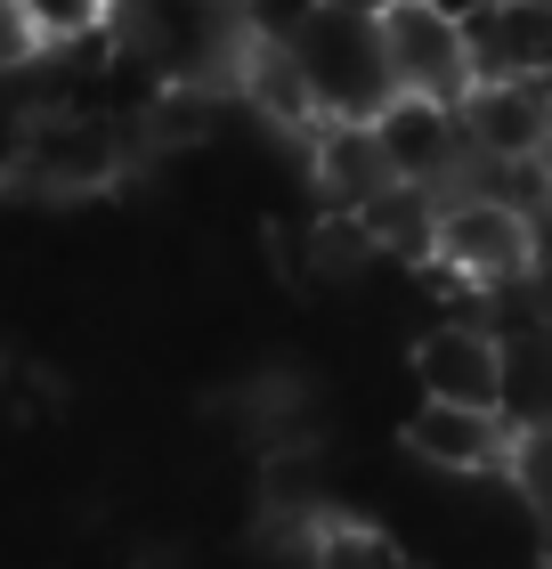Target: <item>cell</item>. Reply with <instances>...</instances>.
Segmentation results:
<instances>
[{"label": "cell", "mask_w": 552, "mask_h": 569, "mask_svg": "<svg viewBox=\"0 0 552 569\" xmlns=\"http://www.w3.org/2000/svg\"><path fill=\"white\" fill-rule=\"evenodd\" d=\"M293 58L309 73V98H318V122H374L399 82H390V58H382V17H358V9H301L284 24Z\"/></svg>", "instance_id": "cell-1"}, {"label": "cell", "mask_w": 552, "mask_h": 569, "mask_svg": "<svg viewBox=\"0 0 552 569\" xmlns=\"http://www.w3.org/2000/svg\"><path fill=\"white\" fill-rule=\"evenodd\" d=\"M431 269L471 284V293H504V284L536 277V212L504 188H455L439 196V237H431Z\"/></svg>", "instance_id": "cell-2"}, {"label": "cell", "mask_w": 552, "mask_h": 569, "mask_svg": "<svg viewBox=\"0 0 552 569\" xmlns=\"http://www.w3.org/2000/svg\"><path fill=\"white\" fill-rule=\"evenodd\" d=\"M130 154H139V147H130V131L114 114L82 107V98H58V107L24 114L9 171L24 179V188H41V196H107L114 179L130 171Z\"/></svg>", "instance_id": "cell-3"}, {"label": "cell", "mask_w": 552, "mask_h": 569, "mask_svg": "<svg viewBox=\"0 0 552 569\" xmlns=\"http://www.w3.org/2000/svg\"><path fill=\"white\" fill-rule=\"evenodd\" d=\"M471 163H552V82L529 73H471L455 98Z\"/></svg>", "instance_id": "cell-4"}, {"label": "cell", "mask_w": 552, "mask_h": 569, "mask_svg": "<svg viewBox=\"0 0 552 569\" xmlns=\"http://www.w3.org/2000/svg\"><path fill=\"white\" fill-rule=\"evenodd\" d=\"M382 58L390 82L414 98H463L471 90V24L439 0H399L382 9Z\"/></svg>", "instance_id": "cell-5"}, {"label": "cell", "mask_w": 552, "mask_h": 569, "mask_svg": "<svg viewBox=\"0 0 552 569\" xmlns=\"http://www.w3.org/2000/svg\"><path fill=\"white\" fill-rule=\"evenodd\" d=\"M414 382L423 399H455V407H495L504 416V326L495 318H439L414 342Z\"/></svg>", "instance_id": "cell-6"}, {"label": "cell", "mask_w": 552, "mask_h": 569, "mask_svg": "<svg viewBox=\"0 0 552 569\" xmlns=\"http://www.w3.org/2000/svg\"><path fill=\"white\" fill-rule=\"evenodd\" d=\"M407 456L423 472H446V480H488L504 472L512 456V423L495 407H455V399H423L407 416Z\"/></svg>", "instance_id": "cell-7"}, {"label": "cell", "mask_w": 552, "mask_h": 569, "mask_svg": "<svg viewBox=\"0 0 552 569\" xmlns=\"http://www.w3.org/2000/svg\"><path fill=\"white\" fill-rule=\"evenodd\" d=\"M374 139L390 154V171L399 179H423V188H455L463 163H471V147H463V122H455V98H414L399 90L390 107L374 114Z\"/></svg>", "instance_id": "cell-8"}, {"label": "cell", "mask_w": 552, "mask_h": 569, "mask_svg": "<svg viewBox=\"0 0 552 569\" xmlns=\"http://www.w3.org/2000/svg\"><path fill=\"white\" fill-rule=\"evenodd\" d=\"M228 82H212V73H163L139 107H130V147L154 154V163H171V154H203L220 139L228 122Z\"/></svg>", "instance_id": "cell-9"}, {"label": "cell", "mask_w": 552, "mask_h": 569, "mask_svg": "<svg viewBox=\"0 0 552 569\" xmlns=\"http://www.w3.org/2000/svg\"><path fill=\"white\" fill-rule=\"evenodd\" d=\"M309 179H318V203L358 212V203L374 196L382 179H399V171H390L374 122H309Z\"/></svg>", "instance_id": "cell-10"}, {"label": "cell", "mask_w": 552, "mask_h": 569, "mask_svg": "<svg viewBox=\"0 0 552 569\" xmlns=\"http://www.w3.org/2000/svg\"><path fill=\"white\" fill-rule=\"evenodd\" d=\"M471 73L552 82V0H495L471 17Z\"/></svg>", "instance_id": "cell-11"}, {"label": "cell", "mask_w": 552, "mask_h": 569, "mask_svg": "<svg viewBox=\"0 0 552 569\" xmlns=\"http://www.w3.org/2000/svg\"><path fill=\"white\" fill-rule=\"evenodd\" d=\"M358 212H365V228H374V252H390V261H431L439 188H423V179H382Z\"/></svg>", "instance_id": "cell-12"}, {"label": "cell", "mask_w": 552, "mask_h": 569, "mask_svg": "<svg viewBox=\"0 0 552 569\" xmlns=\"http://www.w3.org/2000/svg\"><path fill=\"white\" fill-rule=\"evenodd\" d=\"M301 569H414L407 546L374 521H333V512H318V529H309V553Z\"/></svg>", "instance_id": "cell-13"}, {"label": "cell", "mask_w": 552, "mask_h": 569, "mask_svg": "<svg viewBox=\"0 0 552 569\" xmlns=\"http://www.w3.org/2000/svg\"><path fill=\"white\" fill-rule=\"evenodd\" d=\"M504 480H512V497L536 512V529H552V416H544V423H520V431H512Z\"/></svg>", "instance_id": "cell-14"}, {"label": "cell", "mask_w": 552, "mask_h": 569, "mask_svg": "<svg viewBox=\"0 0 552 569\" xmlns=\"http://www.w3.org/2000/svg\"><path fill=\"white\" fill-rule=\"evenodd\" d=\"M41 24V41H82V33H107L114 24V0H24Z\"/></svg>", "instance_id": "cell-15"}, {"label": "cell", "mask_w": 552, "mask_h": 569, "mask_svg": "<svg viewBox=\"0 0 552 569\" xmlns=\"http://www.w3.org/2000/svg\"><path fill=\"white\" fill-rule=\"evenodd\" d=\"M41 58V24H33V9L24 0H0V73H24Z\"/></svg>", "instance_id": "cell-16"}, {"label": "cell", "mask_w": 552, "mask_h": 569, "mask_svg": "<svg viewBox=\"0 0 552 569\" xmlns=\"http://www.w3.org/2000/svg\"><path fill=\"white\" fill-rule=\"evenodd\" d=\"M439 9H455V17L471 24V17H480V9H495V0H439Z\"/></svg>", "instance_id": "cell-17"}]
</instances>
